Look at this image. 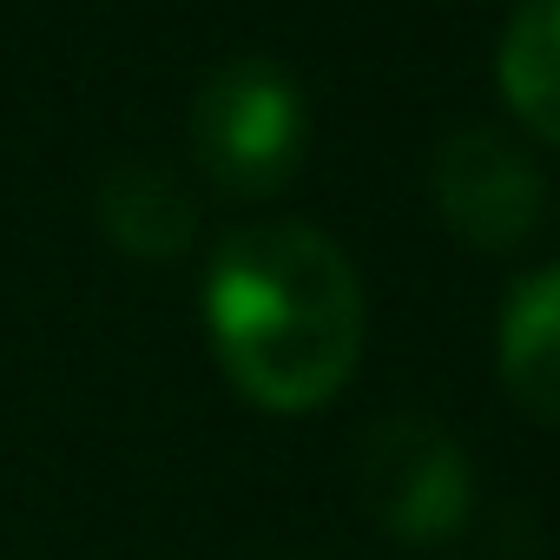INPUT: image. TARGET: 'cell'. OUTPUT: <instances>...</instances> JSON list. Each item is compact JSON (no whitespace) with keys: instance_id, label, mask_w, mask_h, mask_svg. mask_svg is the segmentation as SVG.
I'll return each instance as SVG.
<instances>
[{"instance_id":"obj_1","label":"cell","mask_w":560,"mask_h":560,"mask_svg":"<svg viewBox=\"0 0 560 560\" xmlns=\"http://www.w3.org/2000/svg\"><path fill=\"white\" fill-rule=\"evenodd\" d=\"M205 330L237 396L277 416L324 409L363 357V284L317 224H244L205 270Z\"/></svg>"},{"instance_id":"obj_2","label":"cell","mask_w":560,"mask_h":560,"mask_svg":"<svg viewBox=\"0 0 560 560\" xmlns=\"http://www.w3.org/2000/svg\"><path fill=\"white\" fill-rule=\"evenodd\" d=\"M311 113L277 60H224L191 100V152L224 198H270L304 165Z\"/></svg>"},{"instance_id":"obj_3","label":"cell","mask_w":560,"mask_h":560,"mask_svg":"<svg viewBox=\"0 0 560 560\" xmlns=\"http://www.w3.org/2000/svg\"><path fill=\"white\" fill-rule=\"evenodd\" d=\"M363 508L409 547L455 540L475 514V475L455 435L429 416H389L357 448Z\"/></svg>"},{"instance_id":"obj_4","label":"cell","mask_w":560,"mask_h":560,"mask_svg":"<svg viewBox=\"0 0 560 560\" xmlns=\"http://www.w3.org/2000/svg\"><path fill=\"white\" fill-rule=\"evenodd\" d=\"M435 211L448 231L475 250H521L547 218V178L540 165L494 126H462L435 145L429 165Z\"/></svg>"},{"instance_id":"obj_5","label":"cell","mask_w":560,"mask_h":560,"mask_svg":"<svg viewBox=\"0 0 560 560\" xmlns=\"http://www.w3.org/2000/svg\"><path fill=\"white\" fill-rule=\"evenodd\" d=\"M501 383L534 422L560 429V264L521 277L501 311Z\"/></svg>"},{"instance_id":"obj_6","label":"cell","mask_w":560,"mask_h":560,"mask_svg":"<svg viewBox=\"0 0 560 560\" xmlns=\"http://www.w3.org/2000/svg\"><path fill=\"white\" fill-rule=\"evenodd\" d=\"M100 231L126 257H178L198 237V205L165 165L126 159L100 178Z\"/></svg>"},{"instance_id":"obj_7","label":"cell","mask_w":560,"mask_h":560,"mask_svg":"<svg viewBox=\"0 0 560 560\" xmlns=\"http://www.w3.org/2000/svg\"><path fill=\"white\" fill-rule=\"evenodd\" d=\"M501 93L514 119L560 145V0H521L508 34H501Z\"/></svg>"}]
</instances>
